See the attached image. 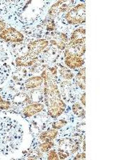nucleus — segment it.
<instances>
[{
	"label": "nucleus",
	"instance_id": "f257e3e1",
	"mask_svg": "<svg viewBox=\"0 0 120 160\" xmlns=\"http://www.w3.org/2000/svg\"><path fill=\"white\" fill-rule=\"evenodd\" d=\"M41 76L44 79V102L51 118H56L66 111V103L62 100L58 87V70L56 67L47 68L42 71Z\"/></svg>",
	"mask_w": 120,
	"mask_h": 160
},
{
	"label": "nucleus",
	"instance_id": "f03ea898",
	"mask_svg": "<svg viewBox=\"0 0 120 160\" xmlns=\"http://www.w3.org/2000/svg\"><path fill=\"white\" fill-rule=\"evenodd\" d=\"M22 126L9 116H0V155H10L19 149L23 140Z\"/></svg>",
	"mask_w": 120,
	"mask_h": 160
},
{
	"label": "nucleus",
	"instance_id": "7ed1b4c3",
	"mask_svg": "<svg viewBox=\"0 0 120 160\" xmlns=\"http://www.w3.org/2000/svg\"><path fill=\"white\" fill-rule=\"evenodd\" d=\"M58 90L61 97L67 103L71 104L76 102L78 96L79 88L75 84V80H62L58 82Z\"/></svg>",
	"mask_w": 120,
	"mask_h": 160
},
{
	"label": "nucleus",
	"instance_id": "20e7f679",
	"mask_svg": "<svg viewBox=\"0 0 120 160\" xmlns=\"http://www.w3.org/2000/svg\"><path fill=\"white\" fill-rule=\"evenodd\" d=\"M66 22L69 25H78L86 21V4L79 3L71 8L64 15Z\"/></svg>",
	"mask_w": 120,
	"mask_h": 160
},
{
	"label": "nucleus",
	"instance_id": "39448f33",
	"mask_svg": "<svg viewBox=\"0 0 120 160\" xmlns=\"http://www.w3.org/2000/svg\"><path fill=\"white\" fill-rule=\"evenodd\" d=\"M9 55L8 50L6 49L3 43L0 42V85L4 82L9 78L11 71V68L9 62Z\"/></svg>",
	"mask_w": 120,
	"mask_h": 160
},
{
	"label": "nucleus",
	"instance_id": "423d86ee",
	"mask_svg": "<svg viewBox=\"0 0 120 160\" xmlns=\"http://www.w3.org/2000/svg\"><path fill=\"white\" fill-rule=\"evenodd\" d=\"M24 37L23 34L15 29V28H7L2 32L0 33V39L6 42L10 43H21L23 42Z\"/></svg>",
	"mask_w": 120,
	"mask_h": 160
},
{
	"label": "nucleus",
	"instance_id": "0eeeda50",
	"mask_svg": "<svg viewBox=\"0 0 120 160\" xmlns=\"http://www.w3.org/2000/svg\"><path fill=\"white\" fill-rule=\"evenodd\" d=\"M45 39H47L52 46L56 47L57 49L62 51L65 50L66 47L69 42L68 35L65 33L60 31H52L50 34L47 35Z\"/></svg>",
	"mask_w": 120,
	"mask_h": 160
},
{
	"label": "nucleus",
	"instance_id": "6e6552de",
	"mask_svg": "<svg viewBox=\"0 0 120 160\" xmlns=\"http://www.w3.org/2000/svg\"><path fill=\"white\" fill-rule=\"evenodd\" d=\"M76 1H58L53 4L48 11V16L51 18L58 17L63 13H67L73 8Z\"/></svg>",
	"mask_w": 120,
	"mask_h": 160
},
{
	"label": "nucleus",
	"instance_id": "1a4fd4ad",
	"mask_svg": "<svg viewBox=\"0 0 120 160\" xmlns=\"http://www.w3.org/2000/svg\"><path fill=\"white\" fill-rule=\"evenodd\" d=\"M50 42L45 38L35 40L31 42L28 46V53L34 57H38V55L43 52L48 48Z\"/></svg>",
	"mask_w": 120,
	"mask_h": 160
},
{
	"label": "nucleus",
	"instance_id": "9d476101",
	"mask_svg": "<svg viewBox=\"0 0 120 160\" xmlns=\"http://www.w3.org/2000/svg\"><path fill=\"white\" fill-rule=\"evenodd\" d=\"M86 45L85 43L77 44H68L64 51V57L67 55H73L77 56L82 57L85 54Z\"/></svg>",
	"mask_w": 120,
	"mask_h": 160
},
{
	"label": "nucleus",
	"instance_id": "9b49d317",
	"mask_svg": "<svg viewBox=\"0 0 120 160\" xmlns=\"http://www.w3.org/2000/svg\"><path fill=\"white\" fill-rule=\"evenodd\" d=\"M38 60V57H34L28 53H26L24 55L18 57L15 59V64L18 68H28L36 63Z\"/></svg>",
	"mask_w": 120,
	"mask_h": 160
},
{
	"label": "nucleus",
	"instance_id": "f8f14e48",
	"mask_svg": "<svg viewBox=\"0 0 120 160\" xmlns=\"http://www.w3.org/2000/svg\"><path fill=\"white\" fill-rule=\"evenodd\" d=\"M64 62H65L66 66L69 69L74 70L82 67L83 64L85 63V60L82 57L70 55L65 56V58H64Z\"/></svg>",
	"mask_w": 120,
	"mask_h": 160
},
{
	"label": "nucleus",
	"instance_id": "ddd939ff",
	"mask_svg": "<svg viewBox=\"0 0 120 160\" xmlns=\"http://www.w3.org/2000/svg\"><path fill=\"white\" fill-rule=\"evenodd\" d=\"M44 110V105L38 102H35L29 105H27L22 110V115L26 118L35 116V115L40 113Z\"/></svg>",
	"mask_w": 120,
	"mask_h": 160
},
{
	"label": "nucleus",
	"instance_id": "4468645a",
	"mask_svg": "<svg viewBox=\"0 0 120 160\" xmlns=\"http://www.w3.org/2000/svg\"><path fill=\"white\" fill-rule=\"evenodd\" d=\"M86 29L84 28H79L75 30L71 33V37L69 38L68 44H77L85 43L86 39Z\"/></svg>",
	"mask_w": 120,
	"mask_h": 160
},
{
	"label": "nucleus",
	"instance_id": "2eb2a0df",
	"mask_svg": "<svg viewBox=\"0 0 120 160\" xmlns=\"http://www.w3.org/2000/svg\"><path fill=\"white\" fill-rule=\"evenodd\" d=\"M43 82L44 79L41 75H40V76H33L31 77V78H28V79L24 82L22 87H23V89L26 90L35 89V88H40Z\"/></svg>",
	"mask_w": 120,
	"mask_h": 160
},
{
	"label": "nucleus",
	"instance_id": "dca6fc26",
	"mask_svg": "<svg viewBox=\"0 0 120 160\" xmlns=\"http://www.w3.org/2000/svg\"><path fill=\"white\" fill-rule=\"evenodd\" d=\"M58 135V130L55 129H48L42 131L39 135V140L41 142H49L53 141L56 138Z\"/></svg>",
	"mask_w": 120,
	"mask_h": 160
},
{
	"label": "nucleus",
	"instance_id": "f3484780",
	"mask_svg": "<svg viewBox=\"0 0 120 160\" xmlns=\"http://www.w3.org/2000/svg\"><path fill=\"white\" fill-rule=\"evenodd\" d=\"M75 82L82 91L86 89V68H82L75 77Z\"/></svg>",
	"mask_w": 120,
	"mask_h": 160
},
{
	"label": "nucleus",
	"instance_id": "a211bd4d",
	"mask_svg": "<svg viewBox=\"0 0 120 160\" xmlns=\"http://www.w3.org/2000/svg\"><path fill=\"white\" fill-rule=\"evenodd\" d=\"M57 70H58V75H59L62 80H71L74 78V73L69 68L60 67L59 69L57 68Z\"/></svg>",
	"mask_w": 120,
	"mask_h": 160
},
{
	"label": "nucleus",
	"instance_id": "6ab92c4d",
	"mask_svg": "<svg viewBox=\"0 0 120 160\" xmlns=\"http://www.w3.org/2000/svg\"><path fill=\"white\" fill-rule=\"evenodd\" d=\"M72 111L74 113V115H76L78 118H81V119L85 118V110L83 109V108L78 102H75L73 103Z\"/></svg>",
	"mask_w": 120,
	"mask_h": 160
},
{
	"label": "nucleus",
	"instance_id": "aec40b11",
	"mask_svg": "<svg viewBox=\"0 0 120 160\" xmlns=\"http://www.w3.org/2000/svg\"><path fill=\"white\" fill-rule=\"evenodd\" d=\"M55 146V143L52 142V141H49V142H42V143L39 144L38 146V150H39L41 152L43 153H48L50 150H51V148Z\"/></svg>",
	"mask_w": 120,
	"mask_h": 160
},
{
	"label": "nucleus",
	"instance_id": "412c9836",
	"mask_svg": "<svg viewBox=\"0 0 120 160\" xmlns=\"http://www.w3.org/2000/svg\"><path fill=\"white\" fill-rule=\"evenodd\" d=\"M51 128L53 129H55V130H59V129H62V128L66 127V126L68 125V121L67 119L65 118H62V119H59L56 122H54L52 124H51Z\"/></svg>",
	"mask_w": 120,
	"mask_h": 160
},
{
	"label": "nucleus",
	"instance_id": "4be33fe9",
	"mask_svg": "<svg viewBox=\"0 0 120 160\" xmlns=\"http://www.w3.org/2000/svg\"><path fill=\"white\" fill-rule=\"evenodd\" d=\"M11 102L8 100H4V98L0 95V111L2 110H8L11 108Z\"/></svg>",
	"mask_w": 120,
	"mask_h": 160
},
{
	"label": "nucleus",
	"instance_id": "5701e85b",
	"mask_svg": "<svg viewBox=\"0 0 120 160\" xmlns=\"http://www.w3.org/2000/svg\"><path fill=\"white\" fill-rule=\"evenodd\" d=\"M48 159L50 160H53V159H55V160H58L59 159L58 158V151H55V150H50L48 151Z\"/></svg>",
	"mask_w": 120,
	"mask_h": 160
},
{
	"label": "nucleus",
	"instance_id": "b1692460",
	"mask_svg": "<svg viewBox=\"0 0 120 160\" xmlns=\"http://www.w3.org/2000/svg\"><path fill=\"white\" fill-rule=\"evenodd\" d=\"M85 122H80V123H78L76 125L75 130H76V131L78 133L83 135L84 133H85Z\"/></svg>",
	"mask_w": 120,
	"mask_h": 160
},
{
	"label": "nucleus",
	"instance_id": "393cba45",
	"mask_svg": "<svg viewBox=\"0 0 120 160\" xmlns=\"http://www.w3.org/2000/svg\"><path fill=\"white\" fill-rule=\"evenodd\" d=\"M58 155L59 159H65V158H67L69 156L70 154L68 152H65V151H58Z\"/></svg>",
	"mask_w": 120,
	"mask_h": 160
},
{
	"label": "nucleus",
	"instance_id": "a878e982",
	"mask_svg": "<svg viewBox=\"0 0 120 160\" xmlns=\"http://www.w3.org/2000/svg\"><path fill=\"white\" fill-rule=\"evenodd\" d=\"M74 158H75V159H85L86 158L85 151L80 153V154H77L76 156H75Z\"/></svg>",
	"mask_w": 120,
	"mask_h": 160
},
{
	"label": "nucleus",
	"instance_id": "bb28decb",
	"mask_svg": "<svg viewBox=\"0 0 120 160\" xmlns=\"http://www.w3.org/2000/svg\"><path fill=\"white\" fill-rule=\"evenodd\" d=\"M6 28H7V22H5L4 21H2V20H0V33L2 32Z\"/></svg>",
	"mask_w": 120,
	"mask_h": 160
},
{
	"label": "nucleus",
	"instance_id": "cd10ccee",
	"mask_svg": "<svg viewBox=\"0 0 120 160\" xmlns=\"http://www.w3.org/2000/svg\"><path fill=\"white\" fill-rule=\"evenodd\" d=\"M80 101L82 102V104L83 105V107L86 106V93H82L81 97H80Z\"/></svg>",
	"mask_w": 120,
	"mask_h": 160
}]
</instances>
